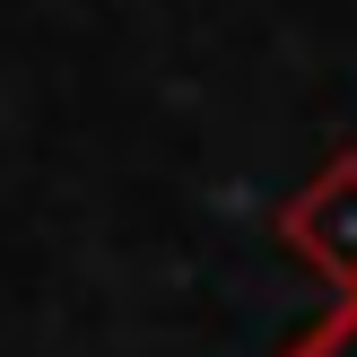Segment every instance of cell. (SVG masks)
<instances>
[{
	"label": "cell",
	"instance_id": "1",
	"mask_svg": "<svg viewBox=\"0 0 357 357\" xmlns=\"http://www.w3.org/2000/svg\"><path fill=\"white\" fill-rule=\"evenodd\" d=\"M271 236H279V253H288L305 279L331 288V305L357 296V149H331L323 166L279 201Z\"/></svg>",
	"mask_w": 357,
	"mask_h": 357
},
{
	"label": "cell",
	"instance_id": "2",
	"mask_svg": "<svg viewBox=\"0 0 357 357\" xmlns=\"http://www.w3.org/2000/svg\"><path fill=\"white\" fill-rule=\"evenodd\" d=\"M279 357H357V296H340V305H323L305 331H296Z\"/></svg>",
	"mask_w": 357,
	"mask_h": 357
}]
</instances>
